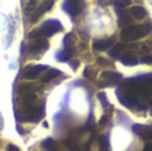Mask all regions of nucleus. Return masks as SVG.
I'll list each match as a JSON object with an SVG mask.
<instances>
[{
	"label": "nucleus",
	"mask_w": 152,
	"mask_h": 151,
	"mask_svg": "<svg viewBox=\"0 0 152 151\" xmlns=\"http://www.w3.org/2000/svg\"><path fill=\"white\" fill-rule=\"evenodd\" d=\"M97 64H100V66H107V64H110V62L104 58H99L97 59Z\"/></svg>",
	"instance_id": "nucleus-20"
},
{
	"label": "nucleus",
	"mask_w": 152,
	"mask_h": 151,
	"mask_svg": "<svg viewBox=\"0 0 152 151\" xmlns=\"http://www.w3.org/2000/svg\"><path fill=\"white\" fill-rule=\"evenodd\" d=\"M7 151H20V150H19V147L15 146V144H8V146H7Z\"/></svg>",
	"instance_id": "nucleus-23"
},
{
	"label": "nucleus",
	"mask_w": 152,
	"mask_h": 151,
	"mask_svg": "<svg viewBox=\"0 0 152 151\" xmlns=\"http://www.w3.org/2000/svg\"><path fill=\"white\" fill-rule=\"evenodd\" d=\"M131 16H134L135 19H144L147 16V11H145L144 7H140V5H135V7L131 8L129 11Z\"/></svg>",
	"instance_id": "nucleus-13"
},
{
	"label": "nucleus",
	"mask_w": 152,
	"mask_h": 151,
	"mask_svg": "<svg viewBox=\"0 0 152 151\" xmlns=\"http://www.w3.org/2000/svg\"><path fill=\"white\" fill-rule=\"evenodd\" d=\"M121 80V75L118 72H111V71H105L102 74L100 78V86L103 87H111V86L118 84Z\"/></svg>",
	"instance_id": "nucleus-5"
},
{
	"label": "nucleus",
	"mask_w": 152,
	"mask_h": 151,
	"mask_svg": "<svg viewBox=\"0 0 152 151\" xmlns=\"http://www.w3.org/2000/svg\"><path fill=\"white\" fill-rule=\"evenodd\" d=\"M113 4H115L118 8H126L131 4V0H115Z\"/></svg>",
	"instance_id": "nucleus-18"
},
{
	"label": "nucleus",
	"mask_w": 152,
	"mask_h": 151,
	"mask_svg": "<svg viewBox=\"0 0 152 151\" xmlns=\"http://www.w3.org/2000/svg\"><path fill=\"white\" fill-rule=\"evenodd\" d=\"M99 142H100V146H102V149L110 150V141H108V136H107V135L100 136Z\"/></svg>",
	"instance_id": "nucleus-17"
},
{
	"label": "nucleus",
	"mask_w": 152,
	"mask_h": 151,
	"mask_svg": "<svg viewBox=\"0 0 152 151\" xmlns=\"http://www.w3.org/2000/svg\"><path fill=\"white\" fill-rule=\"evenodd\" d=\"M115 43V37H107V39H97V40H94V47L95 51H105L108 48H111Z\"/></svg>",
	"instance_id": "nucleus-8"
},
{
	"label": "nucleus",
	"mask_w": 152,
	"mask_h": 151,
	"mask_svg": "<svg viewBox=\"0 0 152 151\" xmlns=\"http://www.w3.org/2000/svg\"><path fill=\"white\" fill-rule=\"evenodd\" d=\"M61 72L59 71V70H48V72L43 76V83H48L50 80H52L53 78H56V76H59Z\"/></svg>",
	"instance_id": "nucleus-15"
},
{
	"label": "nucleus",
	"mask_w": 152,
	"mask_h": 151,
	"mask_svg": "<svg viewBox=\"0 0 152 151\" xmlns=\"http://www.w3.org/2000/svg\"><path fill=\"white\" fill-rule=\"evenodd\" d=\"M35 5H36V0H29V3H28V5H27V8H26V12L27 13H31L32 12V10H36L35 8Z\"/></svg>",
	"instance_id": "nucleus-19"
},
{
	"label": "nucleus",
	"mask_w": 152,
	"mask_h": 151,
	"mask_svg": "<svg viewBox=\"0 0 152 151\" xmlns=\"http://www.w3.org/2000/svg\"><path fill=\"white\" fill-rule=\"evenodd\" d=\"M118 16H119V26L120 27H126V26H129L132 21L131 16H129V12H126L123 8H119L118 10Z\"/></svg>",
	"instance_id": "nucleus-12"
},
{
	"label": "nucleus",
	"mask_w": 152,
	"mask_h": 151,
	"mask_svg": "<svg viewBox=\"0 0 152 151\" xmlns=\"http://www.w3.org/2000/svg\"><path fill=\"white\" fill-rule=\"evenodd\" d=\"M42 146H43V151H60V149H59L58 144H56V142L51 138L45 139L42 143Z\"/></svg>",
	"instance_id": "nucleus-14"
},
{
	"label": "nucleus",
	"mask_w": 152,
	"mask_h": 151,
	"mask_svg": "<svg viewBox=\"0 0 152 151\" xmlns=\"http://www.w3.org/2000/svg\"><path fill=\"white\" fill-rule=\"evenodd\" d=\"M99 99L103 102V106H104V107H107L108 104H110L107 100H105V96H104V94H99Z\"/></svg>",
	"instance_id": "nucleus-21"
},
{
	"label": "nucleus",
	"mask_w": 152,
	"mask_h": 151,
	"mask_svg": "<svg viewBox=\"0 0 152 151\" xmlns=\"http://www.w3.org/2000/svg\"><path fill=\"white\" fill-rule=\"evenodd\" d=\"M152 31L151 24H142V26H127L121 31V40L126 43H132L142 37L147 36Z\"/></svg>",
	"instance_id": "nucleus-1"
},
{
	"label": "nucleus",
	"mask_w": 152,
	"mask_h": 151,
	"mask_svg": "<svg viewBox=\"0 0 152 151\" xmlns=\"http://www.w3.org/2000/svg\"><path fill=\"white\" fill-rule=\"evenodd\" d=\"M52 5H53V0H44V3H43L42 5H39V7L35 10V13H32L31 20L36 21L37 19L43 15V13H45L47 11H50L51 8H52Z\"/></svg>",
	"instance_id": "nucleus-9"
},
{
	"label": "nucleus",
	"mask_w": 152,
	"mask_h": 151,
	"mask_svg": "<svg viewBox=\"0 0 152 151\" xmlns=\"http://www.w3.org/2000/svg\"><path fill=\"white\" fill-rule=\"evenodd\" d=\"M48 67L47 66H37V64H34V66H28L24 68L23 71V76L26 78V79H36V78H39V75L42 74L43 71H45Z\"/></svg>",
	"instance_id": "nucleus-6"
},
{
	"label": "nucleus",
	"mask_w": 152,
	"mask_h": 151,
	"mask_svg": "<svg viewBox=\"0 0 152 151\" xmlns=\"http://www.w3.org/2000/svg\"><path fill=\"white\" fill-rule=\"evenodd\" d=\"M144 151H152V144H150V143H147V144H145Z\"/></svg>",
	"instance_id": "nucleus-24"
},
{
	"label": "nucleus",
	"mask_w": 152,
	"mask_h": 151,
	"mask_svg": "<svg viewBox=\"0 0 152 151\" xmlns=\"http://www.w3.org/2000/svg\"><path fill=\"white\" fill-rule=\"evenodd\" d=\"M140 62H142V63H152V56H143V58L140 59Z\"/></svg>",
	"instance_id": "nucleus-22"
},
{
	"label": "nucleus",
	"mask_w": 152,
	"mask_h": 151,
	"mask_svg": "<svg viewBox=\"0 0 152 151\" xmlns=\"http://www.w3.org/2000/svg\"><path fill=\"white\" fill-rule=\"evenodd\" d=\"M3 126H4V123H3V118H1V114H0V130H3Z\"/></svg>",
	"instance_id": "nucleus-25"
},
{
	"label": "nucleus",
	"mask_w": 152,
	"mask_h": 151,
	"mask_svg": "<svg viewBox=\"0 0 152 151\" xmlns=\"http://www.w3.org/2000/svg\"><path fill=\"white\" fill-rule=\"evenodd\" d=\"M118 59L126 66H136L139 63V59L135 56L134 52H121V55Z\"/></svg>",
	"instance_id": "nucleus-11"
},
{
	"label": "nucleus",
	"mask_w": 152,
	"mask_h": 151,
	"mask_svg": "<svg viewBox=\"0 0 152 151\" xmlns=\"http://www.w3.org/2000/svg\"><path fill=\"white\" fill-rule=\"evenodd\" d=\"M123 50H124V45H123V44H116L115 47H113L112 50L110 51V54H111V56H113V58H116V59H118L119 56L121 55V52H123Z\"/></svg>",
	"instance_id": "nucleus-16"
},
{
	"label": "nucleus",
	"mask_w": 152,
	"mask_h": 151,
	"mask_svg": "<svg viewBox=\"0 0 152 151\" xmlns=\"http://www.w3.org/2000/svg\"><path fill=\"white\" fill-rule=\"evenodd\" d=\"M74 55V44H64V48L56 54L59 62H68Z\"/></svg>",
	"instance_id": "nucleus-10"
},
{
	"label": "nucleus",
	"mask_w": 152,
	"mask_h": 151,
	"mask_svg": "<svg viewBox=\"0 0 152 151\" xmlns=\"http://www.w3.org/2000/svg\"><path fill=\"white\" fill-rule=\"evenodd\" d=\"M150 112H151V115H152V102H151V104H150Z\"/></svg>",
	"instance_id": "nucleus-26"
},
{
	"label": "nucleus",
	"mask_w": 152,
	"mask_h": 151,
	"mask_svg": "<svg viewBox=\"0 0 152 151\" xmlns=\"http://www.w3.org/2000/svg\"><path fill=\"white\" fill-rule=\"evenodd\" d=\"M61 29H63V26H61L60 21L56 20V19H48L39 28L34 29L29 34V39H34V37H50L52 35L60 32Z\"/></svg>",
	"instance_id": "nucleus-2"
},
{
	"label": "nucleus",
	"mask_w": 152,
	"mask_h": 151,
	"mask_svg": "<svg viewBox=\"0 0 152 151\" xmlns=\"http://www.w3.org/2000/svg\"><path fill=\"white\" fill-rule=\"evenodd\" d=\"M63 10L68 13L69 16L75 18V16L80 15L84 10V0H66L63 3Z\"/></svg>",
	"instance_id": "nucleus-3"
},
{
	"label": "nucleus",
	"mask_w": 152,
	"mask_h": 151,
	"mask_svg": "<svg viewBox=\"0 0 152 151\" xmlns=\"http://www.w3.org/2000/svg\"><path fill=\"white\" fill-rule=\"evenodd\" d=\"M50 47V43L45 37H35L32 44L29 45V54L32 55H42Z\"/></svg>",
	"instance_id": "nucleus-4"
},
{
	"label": "nucleus",
	"mask_w": 152,
	"mask_h": 151,
	"mask_svg": "<svg viewBox=\"0 0 152 151\" xmlns=\"http://www.w3.org/2000/svg\"><path fill=\"white\" fill-rule=\"evenodd\" d=\"M150 1H151V3H152V0H150Z\"/></svg>",
	"instance_id": "nucleus-27"
},
{
	"label": "nucleus",
	"mask_w": 152,
	"mask_h": 151,
	"mask_svg": "<svg viewBox=\"0 0 152 151\" xmlns=\"http://www.w3.org/2000/svg\"><path fill=\"white\" fill-rule=\"evenodd\" d=\"M132 131H134L136 135H139L140 138L148 139V141L152 142V127H150V126L135 125L134 127H132Z\"/></svg>",
	"instance_id": "nucleus-7"
}]
</instances>
